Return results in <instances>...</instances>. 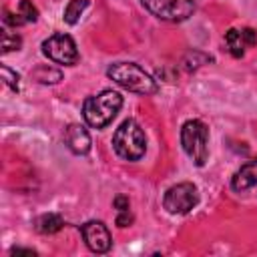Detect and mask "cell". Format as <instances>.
Instances as JSON below:
<instances>
[{
	"mask_svg": "<svg viewBox=\"0 0 257 257\" xmlns=\"http://www.w3.org/2000/svg\"><path fill=\"white\" fill-rule=\"evenodd\" d=\"M122 106V96L114 90H102L94 96H88L82 104V116L88 126L92 128H104L112 122V118L118 114Z\"/></svg>",
	"mask_w": 257,
	"mask_h": 257,
	"instance_id": "6da1fadb",
	"label": "cell"
},
{
	"mask_svg": "<svg viewBox=\"0 0 257 257\" xmlns=\"http://www.w3.org/2000/svg\"><path fill=\"white\" fill-rule=\"evenodd\" d=\"M106 74L118 86L131 90V92H137V94L147 96V94H155L159 90L157 80L135 62H114L108 66Z\"/></svg>",
	"mask_w": 257,
	"mask_h": 257,
	"instance_id": "7a4b0ae2",
	"label": "cell"
},
{
	"mask_svg": "<svg viewBox=\"0 0 257 257\" xmlns=\"http://www.w3.org/2000/svg\"><path fill=\"white\" fill-rule=\"evenodd\" d=\"M112 149L124 161H139L147 151V137L141 124L133 118L120 122L112 135Z\"/></svg>",
	"mask_w": 257,
	"mask_h": 257,
	"instance_id": "3957f363",
	"label": "cell"
},
{
	"mask_svg": "<svg viewBox=\"0 0 257 257\" xmlns=\"http://www.w3.org/2000/svg\"><path fill=\"white\" fill-rule=\"evenodd\" d=\"M181 145L187 157L197 165L203 167L209 157V128L203 120L191 118L181 126Z\"/></svg>",
	"mask_w": 257,
	"mask_h": 257,
	"instance_id": "277c9868",
	"label": "cell"
},
{
	"mask_svg": "<svg viewBox=\"0 0 257 257\" xmlns=\"http://www.w3.org/2000/svg\"><path fill=\"white\" fill-rule=\"evenodd\" d=\"M199 203V191L193 183H177L167 189L163 197V207L171 215H185Z\"/></svg>",
	"mask_w": 257,
	"mask_h": 257,
	"instance_id": "5b68a950",
	"label": "cell"
},
{
	"mask_svg": "<svg viewBox=\"0 0 257 257\" xmlns=\"http://www.w3.org/2000/svg\"><path fill=\"white\" fill-rule=\"evenodd\" d=\"M42 52L44 56H48L52 62L56 64H64V66H72L78 62V50L76 44L72 40V36L64 34V32H56L52 36H48L42 42Z\"/></svg>",
	"mask_w": 257,
	"mask_h": 257,
	"instance_id": "8992f818",
	"label": "cell"
},
{
	"mask_svg": "<svg viewBox=\"0 0 257 257\" xmlns=\"http://www.w3.org/2000/svg\"><path fill=\"white\" fill-rule=\"evenodd\" d=\"M141 4L157 18H163L169 22L187 20L195 12L193 0H141Z\"/></svg>",
	"mask_w": 257,
	"mask_h": 257,
	"instance_id": "52a82bcc",
	"label": "cell"
},
{
	"mask_svg": "<svg viewBox=\"0 0 257 257\" xmlns=\"http://www.w3.org/2000/svg\"><path fill=\"white\" fill-rule=\"evenodd\" d=\"M80 233L86 247L94 253H106L112 245L110 233L102 221H86L84 225H80Z\"/></svg>",
	"mask_w": 257,
	"mask_h": 257,
	"instance_id": "ba28073f",
	"label": "cell"
},
{
	"mask_svg": "<svg viewBox=\"0 0 257 257\" xmlns=\"http://www.w3.org/2000/svg\"><path fill=\"white\" fill-rule=\"evenodd\" d=\"M225 44L233 56H243L247 48L257 44V32L253 28H229L225 32Z\"/></svg>",
	"mask_w": 257,
	"mask_h": 257,
	"instance_id": "9c48e42d",
	"label": "cell"
},
{
	"mask_svg": "<svg viewBox=\"0 0 257 257\" xmlns=\"http://www.w3.org/2000/svg\"><path fill=\"white\" fill-rule=\"evenodd\" d=\"M64 143L74 155H86L90 151V135L82 124H70L64 131Z\"/></svg>",
	"mask_w": 257,
	"mask_h": 257,
	"instance_id": "30bf717a",
	"label": "cell"
},
{
	"mask_svg": "<svg viewBox=\"0 0 257 257\" xmlns=\"http://www.w3.org/2000/svg\"><path fill=\"white\" fill-rule=\"evenodd\" d=\"M257 185V157L247 161L235 175H233V181H231V187L235 191H245V189H251Z\"/></svg>",
	"mask_w": 257,
	"mask_h": 257,
	"instance_id": "8fae6325",
	"label": "cell"
},
{
	"mask_svg": "<svg viewBox=\"0 0 257 257\" xmlns=\"http://www.w3.org/2000/svg\"><path fill=\"white\" fill-rule=\"evenodd\" d=\"M62 225H64V221L56 213H46V215H42V217L36 219V231L38 233H44V235H52V233L60 231Z\"/></svg>",
	"mask_w": 257,
	"mask_h": 257,
	"instance_id": "7c38bea8",
	"label": "cell"
},
{
	"mask_svg": "<svg viewBox=\"0 0 257 257\" xmlns=\"http://www.w3.org/2000/svg\"><path fill=\"white\" fill-rule=\"evenodd\" d=\"M88 4H90V0H70L64 8V16H62L64 22L66 24H76L80 20V16L84 14V10L88 8Z\"/></svg>",
	"mask_w": 257,
	"mask_h": 257,
	"instance_id": "4fadbf2b",
	"label": "cell"
},
{
	"mask_svg": "<svg viewBox=\"0 0 257 257\" xmlns=\"http://www.w3.org/2000/svg\"><path fill=\"white\" fill-rule=\"evenodd\" d=\"M16 14L20 16L22 24H28V22H36L38 20V10H36V6L30 0H20Z\"/></svg>",
	"mask_w": 257,
	"mask_h": 257,
	"instance_id": "5bb4252c",
	"label": "cell"
},
{
	"mask_svg": "<svg viewBox=\"0 0 257 257\" xmlns=\"http://www.w3.org/2000/svg\"><path fill=\"white\" fill-rule=\"evenodd\" d=\"M32 76L36 78V80H40V82H44V84H52V82H58L60 78H62V74H60V70H54V68H48V66H38L34 72H32Z\"/></svg>",
	"mask_w": 257,
	"mask_h": 257,
	"instance_id": "9a60e30c",
	"label": "cell"
},
{
	"mask_svg": "<svg viewBox=\"0 0 257 257\" xmlns=\"http://www.w3.org/2000/svg\"><path fill=\"white\" fill-rule=\"evenodd\" d=\"M22 44V38L16 34V32H10V30H4L2 32V52H10V50H18Z\"/></svg>",
	"mask_w": 257,
	"mask_h": 257,
	"instance_id": "2e32d148",
	"label": "cell"
},
{
	"mask_svg": "<svg viewBox=\"0 0 257 257\" xmlns=\"http://www.w3.org/2000/svg\"><path fill=\"white\" fill-rule=\"evenodd\" d=\"M2 76H4V82H6L14 92L20 88V86H18V74H16V72H12L8 66H2Z\"/></svg>",
	"mask_w": 257,
	"mask_h": 257,
	"instance_id": "e0dca14e",
	"label": "cell"
},
{
	"mask_svg": "<svg viewBox=\"0 0 257 257\" xmlns=\"http://www.w3.org/2000/svg\"><path fill=\"white\" fill-rule=\"evenodd\" d=\"M133 223V215L128 213V209L124 211H118V217H116V225L118 227H128Z\"/></svg>",
	"mask_w": 257,
	"mask_h": 257,
	"instance_id": "ac0fdd59",
	"label": "cell"
},
{
	"mask_svg": "<svg viewBox=\"0 0 257 257\" xmlns=\"http://www.w3.org/2000/svg\"><path fill=\"white\" fill-rule=\"evenodd\" d=\"M114 207H116L118 211H124V209H128V199H126L124 195H118V197L114 199Z\"/></svg>",
	"mask_w": 257,
	"mask_h": 257,
	"instance_id": "d6986e66",
	"label": "cell"
}]
</instances>
